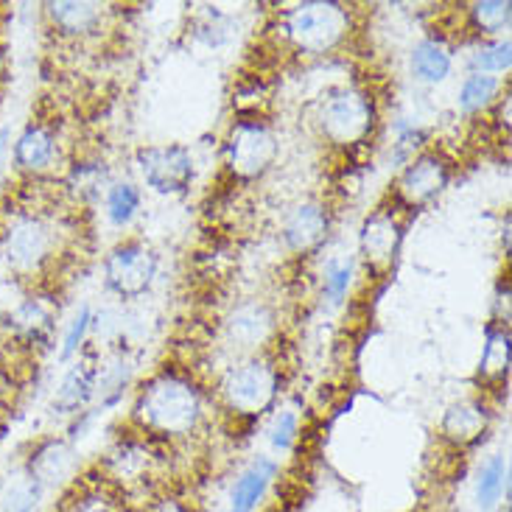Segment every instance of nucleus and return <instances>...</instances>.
Instances as JSON below:
<instances>
[{"mask_svg": "<svg viewBox=\"0 0 512 512\" xmlns=\"http://www.w3.org/2000/svg\"><path fill=\"white\" fill-rule=\"evenodd\" d=\"M412 213L403 210L392 196H384L359 227V261L367 275L387 277L398 261Z\"/></svg>", "mask_w": 512, "mask_h": 512, "instance_id": "0eeeda50", "label": "nucleus"}, {"mask_svg": "<svg viewBox=\"0 0 512 512\" xmlns=\"http://www.w3.org/2000/svg\"><path fill=\"white\" fill-rule=\"evenodd\" d=\"M510 487V462L501 454L485 459V465L476 473V507L482 512H493L499 507Z\"/></svg>", "mask_w": 512, "mask_h": 512, "instance_id": "a878e982", "label": "nucleus"}, {"mask_svg": "<svg viewBox=\"0 0 512 512\" xmlns=\"http://www.w3.org/2000/svg\"><path fill=\"white\" fill-rule=\"evenodd\" d=\"M98 378H101V367H98L96 356L90 353H79L70 361L68 373L62 378V384L54 395V412L56 415H79L87 403L93 401L98 389Z\"/></svg>", "mask_w": 512, "mask_h": 512, "instance_id": "f3484780", "label": "nucleus"}, {"mask_svg": "<svg viewBox=\"0 0 512 512\" xmlns=\"http://www.w3.org/2000/svg\"><path fill=\"white\" fill-rule=\"evenodd\" d=\"M222 331L227 345L236 347L241 356H250V353H261V350L275 347L280 325H277V314L272 305L250 300V303L236 305L224 317Z\"/></svg>", "mask_w": 512, "mask_h": 512, "instance_id": "ddd939ff", "label": "nucleus"}, {"mask_svg": "<svg viewBox=\"0 0 512 512\" xmlns=\"http://www.w3.org/2000/svg\"><path fill=\"white\" fill-rule=\"evenodd\" d=\"M269 512H289L286 507H277V510H269Z\"/></svg>", "mask_w": 512, "mask_h": 512, "instance_id": "f704fd0d", "label": "nucleus"}, {"mask_svg": "<svg viewBox=\"0 0 512 512\" xmlns=\"http://www.w3.org/2000/svg\"><path fill=\"white\" fill-rule=\"evenodd\" d=\"M73 468V451H70V445L65 440H42L34 451H31V457H28L26 468L42 487L56 485V482H62L65 476Z\"/></svg>", "mask_w": 512, "mask_h": 512, "instance_id": "5701e85b", "label": "nucleus"}, {"mask_svg": "<svg viewBox=\"0 0 512 512\" xmlns=\"http://www.w3.org/2000/svg\"><path fill=\"white\" fill-rule=\"evenodd\" d=\"M454 157L443 146H423L412 154V160L401 168V174L389 185L387 194L409 213L429 208L448 191L454 180Z\"/></svg>", "mask_w": 512, "mask_h": 512, "instance_id": "423d86ee", "label": "nucleus"}, {"mask_svg": "<svg viewBox=\"0 0 512 512\" xmlns=\"http://www.w3.org/2000/svg\"><path fill=\"white\" fill-rule=\"evenodd\" d=\"M510 378V325H490L479 356V384L485 392L507 387Z\"/></svg>", "mask_w": 512, "mask_h": 512, "instance_id": "4be33fe9", "label": "nucleus"}, {"mask_svg": "<svg viewBox=\"0 0 512 512\" xmlns=\"http://www.w3.org/2000/svg\"><path fill=\"white\" fill-rule=\"evenodd\" d=\"M101 269H104V289L115 294L118 300L132 303L143 294H149L154 286L157 272H160V255L143 238L129 236L104 255Z\"/></svg>", "mask_w": 512, "mask_h": 512, "instance_id": "6e6552de", "label": "nucleus"}, {"mask_svg": "<svg viewBox=\"0 0 512 512\" xmlns=\"http://www.w3.org/2000/svg\"><path fill=\"white\" fill-rule=\"evenodd\" d=\"M468 65H471V73H485V76H499L501 79V73H510L512 65L510 37L476 42L471 56H468Z\"/></svg>", "mask_w": 512, "mask_h": 512, "instance_id": "cd10ccee", "label": "nucleus"}, {"mask_svg": "<svg viewBox=\"0 0 512 512\" xmlns=\"http://www.w3.org/2000/svg\"><path fill=\"white\" fill-rule=\"evenodd\" d=\"M45 14L56 34L68 40H87L104 26L107 6L90 0H56V3H45Z\"/></svg>", "mask_w": 512, "mask_h": 512, "instance_id": "6ab92c4d", "label": "nucleus"}, {"mask_svg": "<svg viewBox=\"0 0 512 512\" xmlns=\"http://www.w3.org/2000/svg\"><path fill=\"white\" fill-rule=\"evenodd\" d=\"M356 280V258H336L325 266L322 272V300L328 305H342Z\"/></svg>", "mask_w": 512, "mask_h": 512, "instance_id": "c756f323", "label": "nucleus"}, {"mask_svg": "<svg viewBox=\"0 0 512 512\" xmlns=\"http://www.w3.org/2000/svg\"><path fill=\"white\" fill-rule=\"evenodd\" d=\"M269 445L277 457L280 454H291L300 437H303V415L297 406H275L272 417H269V429H266Z\"/></svg>", "mask_w": 512, "mask_h": 512, "instance_id": "bb28decb", "label": "nucleus"}, {"mask_svg": "<svg viewBox=\"0 0 512 512\" xmlns=\"http://www.w3.org/2000/svg\"><path fill=\"white\" fill-rule=\"evenodd\" d=\"M143 512H196L194 501L174 496V493H163V496H154Z\"/></svg>", "mask_w": 512, "mask_h": 512, "instance_id": "473e14b6", "label": "nucleus"}, {"mask_svg": "<svg viewBox=\"0 0 512 512\" xmlns=\"http://www.w3.org/2000/svg\"><path fill=\"white\" fill-rule=\"evenodd\" d=\"M283 361L275 347L236 359L216 384V401L224 415L238 423H258L272 415L283 392Z\"/></svg>", "mask_w": 512, "mask_h": 512, "instance_id": "7ed1b4c3", "label": "nucleus"}, {"mask_svg": "<svg viewBox=\"0 0 512 512\" xmlns=\"http://www.w3.org/2000/svg\"><path fill=\"white\" fill-rule=\"evenodd\" d=\"M42 490L45 487L31 476L28 471H23L17 479H14L6 496H3V512H34V507L40 504Z\"/></svg>", "mask_w": 512, "mask_h": 512, "instance_id": "7c9ffc66", "label": "nucleus"}, {"mask_svg": "<svg viewBox=\"0 0 512 512\" xmlns=\"http://www.w3.org/2000/svg\"><path fill=\"white\" fill-rule=\"evenodd\" d=\"M140 205H143V194L135 182H112L104 194V208H107V219H110L115 227H129L135 222V216L140 213Z\"/></svg>", "mask_w": 512, "mask_h": 512, "instance_id": "c85d7f7f", "label": "nucleus"}, {"mask_svg": "<svg viewBox=\"0 0 512 512\" xmlns=\"http://www.w3.org/2000/svg\"><path fill=\"white\" fill-rule=\"evenodd\" d=\"M280 476V462L272 457H255L238 473L233 490H230V504L227 512H258L263 501L269 496V490Z\"/></svg>", "mask_w": 512, "mask_h": 512, "instance_id": "a211bd4d", "label": "nucleus"}, {"mask_svg": "<svg viewBox=\"0 0 512 512\" xmlns=\"http://www.w3.org/2000/svg\"><path fill=\"white\" fill-rule=\"evenodd\" d=\"M381 121L373 90L361 84H336L319 96L314 107L317 135L336 152H356L375 138Z\"/></svg>", "mask_w": 512, "mask_h": 512, "instance_id": "20e7f679", "label": "nucleus"}, {"mask_svg": "<svg viewBox=\"0 0 512 512\" xmlns=\"http://www.w3.org/2000/svg\"><path fill=\"white\" fill-rule=\"evenodd\" d=\"M90 328H93V311H90V305H82L79 314L68 322V331H65V339H62V350H59L62 361H73L82 353L84 342L90 336Z\"/></svg>", "mask_w": 512, "mask_h": 512, "instance_id": "2f4dec72", "label": "nucleus"}, {"mask_svg": "<svg viewBox=\"0 0 512 512\" xmlns=\"http://www.w3.org/2000/svg\"><path fill=\"white\" fill-rule=\"evenodd\" d=\"M331 230L333 210L322 199H305L286 213L283 227H280V241L291 258L303 261V258L317 255L328 244Z\"/></svg>", "mask_w": 512, "mask_h": 512, "instance_id": "f8f14e48", "label": "nucleus"}, {"mask_svg": "<svg viewBox=\"0 0 512 512\" xmlns=\"http://www.w3.org/2000/svg\"><path fill=\"white\" fill-rule=\"evenodd\" d=\"M208 389L188 367H160L135 389L129 423L157 445L185 443L208 420Z\"/></svg>", "mask_w": 512, "mask_h": 512, "instance_id": "f257e3e1", "label": "nucleus"}, {"mask_svg": "<svg viewBox=\"0 0 512 512\" xmlns=\"http://www.w3.org/2000/svg\"><path fill=\"white\" fill-rule=\"evenodd\" d=\"M490 426H493L490 403L485 398H462L443 412L440 423H437V437L448 451L462 457L465 451H471L473 445L485 440Z\"/></svg>", "mask_w": 512, "mask_h": 512, "instance_id": "4468645a", "label": "nucleus"}, {"mask_svg": "<svg viewBox=\"0 0 512 512\" xmlns=\"http://www.w3.org/2000/svg\"><path fill=\"white\" fill-rule=\"evenodd\" d=\"M465 23L476 40H499L507 37L512 23L510 0H476L465 6Z\"/></svg>", "mask_w": 512, "mask_h": 512, "instance_id": "b1692460", "label": "nucleus"}, {"mask_svg": "<svg viewBox=\"0 0 512 512\" xmlns=\"http://www.w3.org/2000/svg\"><path fill=\"white\" fill-rule=\"evenodd\" d=\"M56 317H59V303L54 297L34 294L6 317V328L14 345L45 347L56 331Z\"/></svg>", "mask_w": 512, "mask_h": 512, "instance_id": "dca6fc26", "label": "nucleus"}, {"mask_svg": "<svg viewBox=\"0 0 512 512\" xmlns=\"http://www.w3.org/2000/svg\"><path fill=\"white\" fill-rule=\"evenodd\" d=\"M272 31L277 48L303 59H322L350 42L356 31V12L336 0H303L280 9Z\"/></svg>", "mask_w": 512, "mask_h": 512, "instance_id": "f03ea898", "label": "nucleus"}, {"mask_svg": "<svg viewBox=\"0 0 512 512\" xmlns=\"http://www.w3.org/2000/svg\"><path fill=\"white\" fill-rule=\"evenodd\" d=\"M280 157L275 126L263 115H238L222 143L224 174L233 185L261 182Z\"/></svg>", "mask_w": 512, "mask_h": 512, "instance_id": "39448f33", "label": "nucleus"}, {"mask_svg": "<svg viewBox=\"0 0 512 512\" xmlns=\"http://www.w3.org/2000/svg\"><path fill=\"white\" fill-rule=\"evenodd\" d=\"M504 93V79L499 76H485V73H468L462 84H459L457 107L462 115L476 118L485 115Z\"/></svg>", "mask_w": 512, "mask_h": 512, "instance_id": "393cba45", "label": "nucleus"}, {"mask_svg": "<svg viewBox=\"0 0 512 512\" xmlns=\"http://www.w3.org/2000/svg\"><path fill=\"white\" fill-rule=\"evenodd\" d=\"M409 70L420 84H443L454 70V48L445 37H423L409 54Z\"/></svg>", "mask_w": 512, "mask_h": 512, "instance_id": "412c9836", "label": "nucleus"}, {"mask_svg": "<svg viewBox=\"0 0 512 512\" xmlns=\"http://www.w3.org/2000/svg\"><path fill=\"white\" fill-rule=\"evenodd\" d=\"M157 443L140 437L138 431L121 437L118 443L112 445L107 459L98 465V473L110 482L121 496H129L135 490H146L157 479Z\"/></svg>", "mask_w": 512, "mask_h": 512, "instance_id": "1a4fd4ad", "label": "nucleus"}, {"mask_svg": "<svg viewBox=\"0 0 512 512\" xmlns=\"http://www.w3.org/2000/svg\"><path fill=\"white\" fill-rule=\"evenodd\" d=\"M0 68H3V56H0Z\"/></svg>", "mask_w": 512, "mask_h": 512, "instance_id": "c9c22d12", "label": "nucleus"}, {"mask_svg": "<svg viewBox=\"0 0 512 512\" xmlns=\"http://www.w3.org/2000/svg\"><path fill=\"white\" fill-rule=\"evenodd\" d=\"M9 160H12V129L3 126L0 129V174H3V168H6Z\"/></svg>", "mask_w": 512, "mask_h": 512, "instance_id": "72a5a7b5", "label": "nucleus"}, {"mask_svg": "<svg viewBox=\"0 0 512 512\" xmlns=\"http://www.w3.org/2000/svg\"><path fill=\"white\" fill-rule=\"evenodd\" d=\"M14 166L28 177H45L59 160V135L56 126L45 118H31L12 146Z\"/></svg>", "mask_w": 512, "mask_h": 512, "instance_id": "2eb2a0df", "label": "nucleus"}, {"mask_svg": "<svg viewBox=\"0 0 512 512\" xmlns=\"http://www.w3.org/2000/svg\"><path fill=\"white\" fill-rule=\"evenodd\" d=\"M135 166L146 188L160 196H182L194 185V154L182 143H157L135 152Z\"/></svg>", "mask_w": 512, "mask_h": 512, "instance_id": "9d476101", "label": "nucleus"}, {"mask_svg": "<svg viewBox=\"0 0 512 512\" xmlns=\"http://www.w3.org/2000/svg\"><path fill=\"white\" fill-rule=\"evenodd\" d=\"M3 252L17 275H40L56 255L54 230L40 216H20L17 222L6 227Z\"/></svg>", "mask_w": 512, "mask_h": 512, "instance_id": "9b49d317", "label": "nucleus"}, {"mask_svg": "<svg viewBox=\"0 0 512 512\" xmlns=\"http://www.w3.org/2000/svg\"><path fill=\"white\" fill-rule=\"evenodd\" d=\"M56 512H129L126 510V499L115 490V487L98 473L84 476L76 485L65 493L62 504L56 507Z\"/></svg>", "mask_w": 512, "mask_h": 512, "instance_id": "aec40b11", "label": "nucleus"}]
</instances>
